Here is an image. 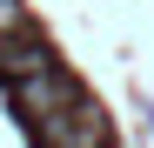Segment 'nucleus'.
Returning a JSON list of instances; mask_svg holds the SVG:
<instances>
[{"label":"nucleus","instance_id":"1","mask_svg":"<svg viewBox=\"0 0 154 148\" xmlns=\"http://www.w3.org/2000/svg\"><path fill=\"white\" fill-rule=\"evenodd\" d=\"M14 101H20V114L47 135V148H54V141L67 135V114H60V108H74V81H67L60 67H40V74H27V81H14Z\"/></svg>","mask_w":154,"mask_h":148},{"label":"nucleus","instance_id":"2","mask_svg":"<svg viewBox=\"0 0 154 148\" xmlns=\"http://www.w3.org/2000/svg\"><path fill=\"white\" fill-rule=\"evenodd\" d=\"M40 67H54V54L34 40V27L0 40V74H7V81H27V74H40Z\"/></svg>","mask_w":154,"mask_h":148},{"label":"nucleus","instance_id":"3","mask_svg":"<svg viewBox=\"0 0 154 148\" xmlns=\"http://www.w3.org/2000/svg\"><path fill=\"white\" fill-rule=\"evenodd\" d=\"M7 34H27V7L20 0H0V40Z\"/></svg>","mask_w":154,"mask_h":148},{"label":"nucleus","instance_id":"4","mask_svg":"<svg viewBox=\"0 0 154 148\" xmlns=\"http://www.w3.org/2000/svg\"><path fill=\"white\" fill-rule=\"evenodd\" d=\"M54 148H107V141H100V128H67Z\"/></svg>","mask_w":154,"mask_h":148}]
</instances>
